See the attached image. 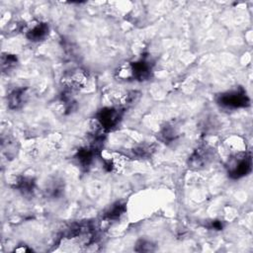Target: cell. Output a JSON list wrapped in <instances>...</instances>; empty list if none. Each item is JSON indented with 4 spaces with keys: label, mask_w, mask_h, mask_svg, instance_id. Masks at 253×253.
Returning a JSON list of instances; mask_svg holds the SVG:
<instances>
[{
    "label": "cell",
    "mask_w": 253,
    "mask_h": 253,
    "mask_svg": "<svg viewBox=\"0 0 253 253\" xmlns=\"http://www.w3.org/2000/svg\"><path fill=\"white\" fill-rule=\"evenodd\" d=\"M124 109L119 106L104 107L99 110L91 121V134L105 135L114 129L121 122Z\"/></svg>",
    "instance_id": "1"
},
{
    "label": "cell",
    "mask_w": 253,
    "mask_h": 253,
    "mask_svg": "<svg viewBox=\"0 0 253 253\" xmlns=\"http://www.w3.org/2000/svg\"><path fill=\"white\" fill-rule=\"evenodd\" d=\"M227 174L231 179H240L252 170V157L250 152L241 151L230 156L226 163Z\"/></svg>",
    "instance_id": "2"
},
{
    "label": "cell",
    "mask_w": 253,
    "mask_h": 253,
    "mask_svg": "<svg viewBox=\"0 0 253 253\" xmlns=\"http://www.w3.org/2000/svg\"><path fill=\"white\" fill-rule=\"evenodd\" d=\"M89 82V73L83 68H72L65 71L60 79L64 91L74 93L86 88Z\"/></svg>",
    "instance_id": "3"
},
{
    "label": "cell",
    "mask_w": 253,
    "mask_h": 253,
    "mask_svg": "<svg viewBox=\"0 0 253 253\" xmlns=\"http://www.w3.org/2000/svg\"><path fill=\"white\" fill-rule=\"evenodd\" d=\"M216 102L221 107L227 109L245 108L250 104V100L246 94V91L241 87L219 94L216 97Z\"/></svg>",
    "instance_id": "4"
},
{
    "label": "cell",
    "mask_w": 253,
    "mask_h": 253,
    "mask_svg": "<svg viewBox=\"0 0 253 253\" xmlns=\"http://www.w3.org/2000/svg\"><path fill=\"white\" fill-rule=\"evenodd\" d=\"M213 158V150L208 144L199 145L189 156L188 166L192 170H201L208 166Z\"/></svg>",
    "instance_id": "5"
},
{
    "label": "cell",
    "mask_w": 253,
    "mask_h": 253,
    "mask_svg": "<svg viewBox=\"0 0 253 253\" xmlns=\"http://www.w3.org/2000/svg\"><path fill=\"white\" fill-rule=\"evenodd\" d=\"M48 25L42 21H32L24 26L25 37L31 42H41L43 41L48 35Z\"/></svg>",
    "instance_id": "6"
},
{
    "label": "cell",
    "mask_w": 253,
    "mask_h": 253,
    "mask_svg": "<svg viewBox=\"0 0 253 253\" xmlns=\"http://www.w3.org/2000/svg\"><path fill=\"white\" fill-rule=\"evenodd\" d=\"M133 80L145 81L151 77L152 74V63L146 57H142L139 60L131 62Z\"/></svg>",
    "instance_id": "7"
},
{
    "label": "cell",
    "mask_w": 253,
    "mask_h": 253,
    "mask_svg": "<svg viewBox=\"0 0 253 253\" xmlns=\"http://www.w3.org/2000/svg\"><path fill=\"white\" fill-rule=\"evenodd\" d=\"M100 151H101L100 148H98L95 145L90 143L88 146H84V147L78 149V151L75 155V158H76L78 164L80 165V167L87 169L91 165L94 157Z\"/></svg>",
    "instance_id": "8"
},
{
    "label": "cell",
    "mask_w": 253,
    "mask_h": 253,
    "mask_svg": "<svg viewBox=\"0 0 253 253\" xmlns=\"http://www.w3.org/2000/svg\"><path fill=\"white\" fill-rule=\"evenodd\" d=\"M29 97L28 89L25 87H18L13 89L8 97H7V103L8 108L10 110H18L24 106V104L27 102Z\"/></svg>",
    "instance_id": "9"
},
{
    "label": "cell",
    "mask_w": 253,
    "mask_h": 253,
    "mask_svg": "<svg viewBox=\"0 0 253 253\" xmlns=\"http://www.w3.org/2000/svg\"><path fill=\"white\" fill-rule=\"evenodd\" d=\"M127 161V157L119 152H112L104 159V166L109 172H121Z\"/></svg>",
    "instance_id": "10"
},
{
    "label": "cell",
    "mask_w": 253,
    "mask_h": 253,
    "mask_svg": "<svg viewBox=\"0 0 253 253\" xmlns=\"http://www.w3.org/2000/svg\"><path fill=\"white\" fill-rule=\"evenodd\" d=\"M126 204L122 202H117L116 204L112 205L104 213V218L107 220H116L119 219L126 211Z\"/></svg>",
    "instance_id": "11"
},
{
    "label": "cell",
    "mask_w": 253,
    "mask_h": 253,
    "mask_svg": "<svg viewBox=\"0 0 253 253\" xmlns=\"http://www.w3.org/2000/svg\"><path fill=\"white\" fill-rule=\"evenodd\" d=\"M15 188L24 195H31L33 194L35 189V180L32 177L28 176L19 177L15 184Z\"/></svg>",
    "instance_id": "12"
},
{
    "label": "cell",
    "mask_w": 253,
    "mask_h": 253,
    "mask_svg": "<svg viewBox=\"0 0 253 253\" xmlns=\"http://www.w3.org/2000/svg\"><path fill=\"white\" fill-rule=\"evenodd\" d=\"M115 76L118 80L121 81H132L133 74H132V67L131 62H124L122 63L115 71Z\"/></svg>",
    "instance_id": "13"
},
{
    "label": "cell",
    "mask_w": 253,
    "mask_h": 253,
    "mask_svg": "<svg viewBox=\"0 0 253 253\" xmlns=\"http://www.w3.org/2000/svg\"><path fill=\"white\" fill-rule=\"evenodd\" d=\"M63 189H64L63 182L58 179H53L50 183L46 185V188L44 191L47 197L55 199V198H59L62 195Z\"/></svg>",
    "instance_id": "14"
},
{
    "label": "cell",
    "mask_w": 253,
    "mask_h": 253,
    "mask_svg": "<svg viewBox=\"0 0 253 253\" xmlns=\"http://www.w3.org/2000/svg\"><path fill=\"white\" fill-rule=\"evenodd\" d=\"M154 151L155 145L152 143H141L132 148V154L137 158H148Z\"/></svg>",
    "instance_id": "15"
},
{
    "label": "cell",
    "mask_w": 253,
    "mask_h": 253,
    "mask_svg": "<svg viewBox=\"0 0 253 253\" xmlns=\"http://www.w3.org/2000/svg\"><path fill=\"white\" fill-rule=\"evenodd\" d=\"M18 64V57L15 54L11 53H2L1 55V69L2 71L9 72L13 70Z\"/></svg>",
    "instance_id": "16"
},
{
    "label": "cell",
    "mask_w": 253,
    "mask_h": 253,
    "mask_svg": "<svg viewBox=\"0 0 253 253\" xmlns=\"http://www.w3.org/2000/svg\"><path fill=\"white\" fill-rule=\"evenodd\" d=\"M177 136H178V132L176 128L171 125L164 126L160 131V137L163 141H165V143L172 142L173 140L176 139Z\"/></svg>",
    "instance_id": "17"
},
{
    "label": "cell",
    "mask_w": 253,
    "mask_h": 253,
    "mask_svg": "<svg viewBox=\"0 0 253 253\" xmlns=\"http://www.w3.org/2000/svg\"><path fill=\"white\" fill-rule=\"evenodd\" d=\"M154 244L145 239H140L137 241L134 250L137 252H151L154 251Z\"/></svg>",
    "instance_id": "18"
},
{
    "label": "cell",
    "mask_w": 253,
    "mask_h": 253,
    "mask_svg": "<svg viewBox=\"0 0 253 253\" xmlns=\"http://www.w3.org/2000/svg\"><path fill=\"white\" fill-rule=\"evenodd\" d=\"M209 227L211 229H214V230H221L223 227V223L220 220H212Z\"/></svg>",
    "instance_id": "19"
},
{
    "label": "cell",
    "mask_w": 253,
    "mask_h": 253,
    "mask_svg": "<svg viewBox=\"0 0 253 253\" xmlns=\"http://www.w3.org/2000/svg\"><path fill=\"white\" fill-rule=\"evenodd\" d=\"M32 251L31 248H29L27 245H19V247H17L15 249V252H30Z\"/></svg>",
    "instance_id": "20"
}]
</instances>
